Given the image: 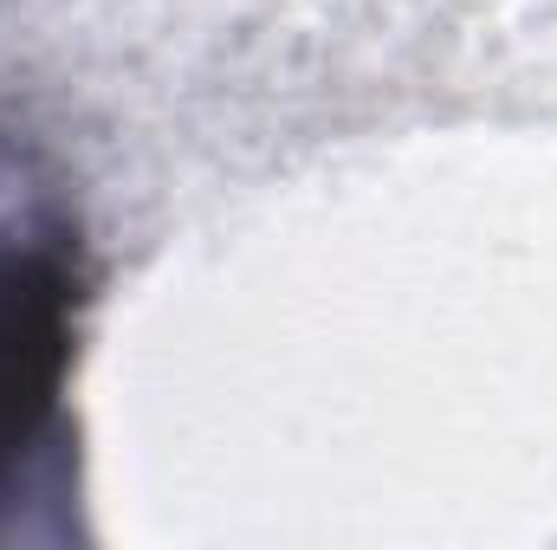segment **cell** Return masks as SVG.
I'll list each match as a JSON object with an SVG mask.
<instances>
[{"mask_svg":"<svg viewBox=\"0 0 557 550\" xmlns=\"http://www.w3.org/2000/svg\"><path fill=\"white\" fill-rule=\"evenodd\" d=\"M85 304L91 266L65 214L0 221V518L59 460Z\"/></svg>","mask_w":557,"mask_h":550,"instance_id":"cell-1","label":"cell"}]
</instances>
